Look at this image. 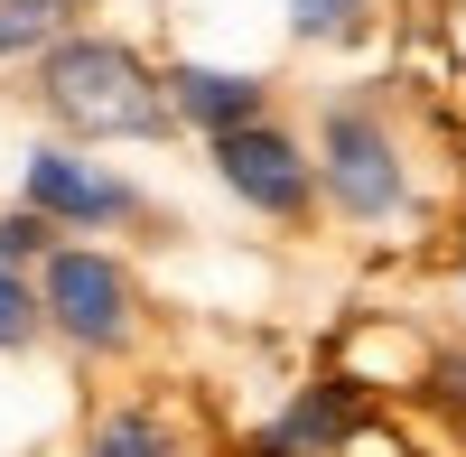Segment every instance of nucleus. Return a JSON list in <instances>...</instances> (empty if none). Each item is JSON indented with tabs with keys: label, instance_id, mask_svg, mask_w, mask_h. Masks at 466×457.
<instances>
[{
	"label": "nucleus",
	"instance_id": "obj_5",
	"mask_svg": "<svg viewBox=\"0 0 466 457\" xmlns=\"http://www.w3.org/2000/svg\"><path fill=\"white\" fill-rule=\"evenodd\" d=\"M19 206H37L56 234H103V224L140 215V187L94 168V159H75V149H56V140H37L28 168H19Z\"/></svg>",
	"mask_w": 466,
	"mask_h": 457
},
{
	"label": "nucleus",
	"instance_id": "obj_9",
	"mask_svg": "<svg viewBox=\"0 0 466 457\" xmlns=\"http://www.w3.org/2000/svg\"><path fill=\"white\" fill-rule=\"evenodd\" d=\"M75 19V0H0V66L10 56H47Z\"/></svg>",
	"mask_w": 466,
	"mask_h": 457
},
{
	"label": "nucleus",
	"instance_id": "obj_8",
	"mask_svg": "<svg viewBox=\"0 0 466 457\" xmlns=\"http://www.w3.org/2000/svg\"><path fill=\"white\" fill-rule=\"evenodd\" d=\"M85 457H187V439L159 401H112V411H94Z\"/></svg>",
	"mask_w": 466,
	"mask_h": 457
},
{
	"label": "nucleus",
	"instance_id": "obj_3",
	"mask_svg": "<svg viewBox=\"0 0 466 457\" xmlns=\"http://www.w3.org/2000/svg\"><path fill=\"white\" fill-rule=\"evenodd\" d=\"M37 309H47V336H66L75 355H122L140 336V280L94 243H56L37 261Z\"/></svg>",
	"mask_w": 466,
	"mask_h": 457
},
{
	"label": "nucleus",
	"instance_id": "obj_7",
	"mask_svg": "<svg viewBox=\"0 0 466 457\" xmlns=\"http://www.w3.org/2000/svg\"><path fill=\"white\" fill-rule=\"evenodd\" d=\"M168 85V122H187V131H206V140H224V131H243V122H261L270 112V85L261 75H243V66H168L159 75Z\"/></svg>",
	"mask_w": 466,
	"mask_h": 457
},
{
	"label": "nucleus",
	"instance_id": "obj_2",
	"mask_svg": "<svg viewBox=\"0 0 466 457\" xmlns=\"http://www.w3.org/2000/svg\"><path fill=\"white\" fill-rule=\"evenodd\" d=\"M318 187H327V206L345 215V224H392V215H410V159H401V140H392V122L364 103V94H336L327 112H318Z\"/></svg>",
	"mask_w": 466,
	"mask_h": 457
},
{
	"label": "nucleus",
	"instance_id": "obj_11",
	"mask_svg": "<svg viewBox=\"0 0 466 457\" xmlns=\"http://www.w3.org/2000/svg\"><path fill=\"white\" fill-rule=\"evenodd\" d=\"M420 401L466 439V346H430V364H420Z\"/></svg>",
	"mask_w": 466,
	"mask_h": 457
},
{
	"label": "nucleus",
	"instance_id": "obj_14",
	"mask_svg": "<svg viewBox=\"0 0 466 457\" xmlns=\"http://www.w3.org/2000/svg\"><path fill=\"white\" fill-rule=\"evenodd\" d=\"M457 280H466V261H457Z\"/></svg>",
	"mask_w": 466,
	"mask_h": 457
},
{
	"label": "nucleus",
	"instance_id": "obj_4",
	"mask_svg": "<svg viewBox=\"0 0 466 457\" xmlns=\"http://www.w3.org/2000/svg\"><path fill=\"white\" fill-rule=\"evenodd\" d=\"M206 159H215V178H224V197L233 206H252L261 224H299L308 206H318V159L270 122H243V131H224V140H206Z\"/></svg>",
	"mask_w": 466,
	"mask_h": 457
},
{
	"label": "nucleus",
	"instance_id": "obj_1",
	"mask_svg": "<svg viewBox=\"0 0 466 457\" xmlns=\"http://www.w3.org/2000/svg\"><path fill=\"white\" fill-rule=\"evenodd\" d=\"M37 103L75 140H159L168 131V85L122 37H56L37 56Z\"/></svg>",
	"mask_w": 466,
	"mask_h": 457
},
{
	"label": "nucleus",
	"instance_id": "obj_10",
	"mask_svg": "<svg viewBox=\"0 0 466 457\" xmlns=\"http://www.w3.org/2000/svg\"><path fill=\"white\" fill-rule=\"evenodd\" d=\"M373 28V0H289V37L299 47H355Z\"/></svg>",
	"mask_w": 466,
	"mask_h": 457
},
{
	"label": "nucleus",
	"instance_id": "obj_6",
	"mask_svg": "<svg viewBox=\"0 0 466 457\" xmlns=\"http://www.w3.org/2000/svg\"><path fill=\"white\" fill-rule=\"evenodd\" d=\"M364 421H373V401H364V383H345V373H318V383H299L270 421L243 439V457H345L364 439Z\"/></svg>",
	"mask_w": 466,
	"mask_h": 457
},
{
	"label": "nucleus",
	"instance_id": "obj_12",
	"mask_svg": "<svg viewBox=\"0 0 466 457\" xmlns=\"http://www.w3.org/2000/svg\"><path fill=\"white\" fill-rule=\"evenodd\" d=\"M47 336V309H37V280L28 271H0V355H28Z\"/></svg>",
	"mask_w": 466,
	"mask_h": 457
},
{
	"label": "nucleus",
	"instance_id": "obj_13",
	"mask_svg": "<svg viewBox=\"0 0 466 457\" xmlns=\"http://www.w3.org/2000/svg\"><path fill=\"white\" fill-rule=\"evenodd\" d=\"M47 252H56V224L37 215V206L0 215V271H28V261H47Z\"/></svg>",
	"mask_w": 466,
	"mask_h": 457
}]
</instances>
